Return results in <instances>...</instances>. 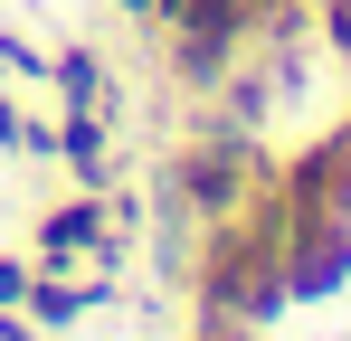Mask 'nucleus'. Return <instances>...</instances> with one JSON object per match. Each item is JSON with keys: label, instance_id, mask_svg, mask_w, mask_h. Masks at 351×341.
I'll list each match as a JSON object with an SVG mask.
<instances>
[{"label": "nucleus", "instance_id": "nucleus-1", "mask_svg": "<svg viewBox=\"0 0 351 341\" xmlns=\"http://www.w3.org/2000/svg\"><path fill=\"white\" fill-rule=\"evenodd\" d=\"M199 294H209V313L219 323H266L276 303H285V199H266L247 227H219V247H209V266H199Z\"/></svg>", "mask_w": 351, "mask_h": 341}, {"label": "nucleus", "instance_id": "nucleus-5", "mask_svg": "<svg viewBox=\"0 0 351 341\" xmlns=\"http://www.w3.org/2000/svg\"><path fill=\"white\" fill-rule=\"evenodd\" d=\"M0 341H38V332H29V323H19V313H10V303H0Z\"/></svg>", "mask_w": 351, "mask_h": 341}, {"label": "nucleus", "instance_id": "nucleus-3", "mask_svg": "<svg viewBox=\"0 0 351 341\" xmlns=\"http://www.w3.org/2000/svg\"><path fill=\"white\" fill-rule=\"evenodd\" d=\"M66 162H76L86 190L105 180V133H95V114H86V105H66Z\"/></svg>", "mask_w": 351, "mask_h": 341}, {"label": "nucleus", "instance_id": "nucleus-4", "mask_svg": "<svg viewBox=\"0 0 351 341\" xmlns=\"http://www.w3.org/2000/svg\"><path fill=\"white\" fill-rule=\"evenodd\" d=\"M0 303H29V266H0Z\"/></svg>", "mask_w": 351, "mask_h": 341}, {"label": "nucleus", "instance_id": "nucleus-2", "mask_svg": "<svg viewBox=\"0 0 351 341\" xmlns=\"http://www.w3.org/2000/svg\"><path fill=\"white\" fill-rule=\"evenodd\" d=\"M76 247H95V256H105V209H95V199H76V209H58V218L38 227V256H48V266H66Z\"/></svg>", "mask_w": 351, "mask_h": 341}]
</instances>
